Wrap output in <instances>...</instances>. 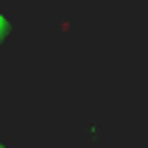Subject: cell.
Wrapping results in <instances>:
<instances>
[{"instance_id":"cell-1","label":"cell","mask_w":148,"mask_h":148,"mask_svg":"<svg viewBox=\"0 0 148 148\" xmlns=\"http://www.w3.org/2000/svg\"><path fill=\"white\" fill-rule=\"evenodd\" d=\"M9 35H12V23H9V16L0 9V46L9 39Z\"/></svg>"},{"instance_id":"cell-2","label":"cell","mask_w":148,"mask_h":148,"mask_svg":"<svg viewBox=\"0 0 148 148\" xmlns=\"http://www.w3.org/2000/svg\"><path fill=\"white\" fill-rule=\"evenodd\" d=\"M0 148H12V146H7L5 141H0Z\"/></svg>"}]
</instances>
